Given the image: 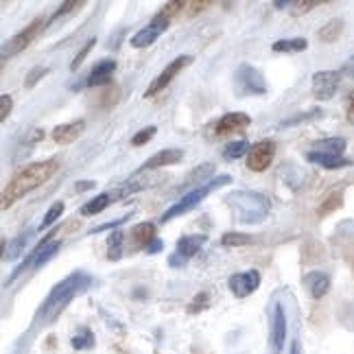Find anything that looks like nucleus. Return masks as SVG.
Returning a JSON list of instances; mask_svg holds the SVG:
<instances>
[{
	"label": "nucleus",
	"instance_id": "nucleus-1",
	"mask_svg": "<svg viewBox=\"0 0 354 354\" xmlns=\"http://www.w3.org/2000/svg\"><path fill=\"white\" fill-rule=\"evenodd\" d=\"M59 171V160L57 158H48L42 162H33V165L24 167L16 177H11V182L3 190V208L7 210L11 203H16L20 197L26 193H31L37 186L46 184L53 175Z\"/></svg>",
	"mask_w": 354,
	"mask_h": 354
},
{
	"label": "nucleus",
	"instance_id": "nucleus-2",
	"mask_svg": "<svg viewBox=\"0 0 354 354\" xmlns=\"http://www.w3.org/2000/svg\"><path fill=\"white\" fill-rule=\"evenodd\" d=\"M90 284H92V278L88 274H84V271H75V274L57 282L55 287H53V291L48 293V297L44 299L42 308H39L37 319H44L46 324L57 319L59 313L68 306V302H71L75 295L84 293Z\"/></svg>",
	"mask_w": 354,
	"mask_h": 354
},
{
	"label": "nucleus",
	"instance_id": "nucleus-3",
	"mask_svg": "<svg viewBox=\"0 0 354 354\" xmlns=\"http://www.w3.org/2000/svg\"><path fill=\"white\" fill-rule=\"evenodd\" d=\"M225 203L234 219L248 225L263 223L271 212L269 197H265L263 193H254V190H232L225 197Z\"/></svg>",
	"mask_w": 354,
	"mask_h": 354
},
{
	"label": "nucleus",
	"instance_id": "nucleus-4",
	"mask_svg": "<svg viewBox=\"0 0 354 354\" xmlns=\"http://www.w3.org/2000/svg\"><path fill=\"white\" fill-rule=\"evenodd\" d=\"M230 182H232V177H230V175H219V177H214L212 182H206L203 186H197L195 190H190V193H186L177 203H173V206H171L165 214H162V219H160V221H162V223H169V221L175 219V216H182V214L190 212L193 208H197L199 203L212 193V190H216V188L223 186V184H230Z\"/></svg>",
	"mask_w": 354,
	"mask_h": 354
},
{
	"label": "nucleus",
	"instance_id": "nucleus-5",
	"mask_svg": "<svg viewBox=\"0 0 354 354\" xmlns=\"http://www.w3.org/2000/svg\"><path fill=\"white\" fill-rule=\"evenodd\" d=\"M267 92V84L263 75L252 68L250 64H243L239 66L236 71V94L239 97H261V94Z\"/></svg>",
	"mask_w": 354,
	"mask_h": 354
},
{
	"label": "nucleus",
	"instance_id": "nucleus-6",
	"mask_svg": "<svg viewBox=\"0 0 354 354\" xmlns=\"http://www.w3.org/2000/svg\"><path fill=\"white\" fill-rule=\"evenodd\" d=\"M42 29H44V20L37 18L29 26H24L18 35H13L11 39H7V42L3 44V62L9 59L11 55H18V53H22L29 44H33V39L42 33Z\"/></svg>",
	"mask_w": 354,
	"mask_h": 354
},
{
	"label": "nucleus",
	"instance_id": "nucleus-7",
	"mask_svg": "<svg viewBox=\"0 0 354 354\" xmlns=\"http://www.w3.org/2000/svg\"><path fill=\"white\" fill-rule=\"evenodd\" d=\"M169 24H171V18L167 16L165 11H160L151 22H149L147 26H142V29L131 37V46L133 48H147V46H151L156 39L169 29Z\"/></svg>",
	"mask_w": 354,
	"mask_h": 354
},
{
	"label": "nucleus",
	"instance_id": "nucleus-8",
	"mask_svg": "<svg viewBox=\"0 0 354 354\" xmlns=\"http://www.w3.org/2000/svg\"><path fill=\"white\" fill-rule=\"evenodd\" d=\"M188 64H193V57H190V55H180L177 59H173V62L165 68V71H162V73L151 81V86H149V88L145 90V97H147V99H151V97H156V94H160L177 75H180V73L184 71V68H186Z\"/></svg>",
	"mask_w": 354,
	"mask_h": 354
},
{
	"label": "nucleus",
	"instance_id": "nucleus-9",
	"mask_svg": "<svg viewBox=\"0 0 354 354\" xmlns=\"http://www.w3.org/2000/svg\"><path fill=\"white\" fill-rule=\"evenodd\" d=\"M342 84V73L337 71H319L313 75V97L319 101H328L335 97Z\"/></svg>",
	"mask_w": 354,
	"mask_h": 354
},
{
	"label": "nucleus",
	"instance_id": "nucleus-10",
	"mask_svg": "<svg viewBox=\"0 0 354 354\" xmlns=\"http://www.w3.org/2000/svg\"><path fill=\"white\" fill-rule=\"evenodd\" d=\"M274 156H276V145L271 140L256 142L250 149V153H248V169L254 171V173H263V171H267L271 167Z\"/></svg>",
	"mask_w": 354,
	"mask_h": 354
},
{
	"label": "nucleus",
	"instance_id": "nucleus-11",
	"mask_svg": "<svg viewBox=\"0 0 354 354\" xmlns=\"http://www.w3.org/2000/svg\"><path fill=\"white\" fill-rule=\"evenodd\" d=\"M287 342V315H284L282 304L274 306V315H271V330H269V350L271 354H280Z\"/></svg>",
	"mask_w": 354,
	"mask_h": 354
},
{
	"label": "nucleus",
	"instance_id": "nucleus-12",
	"mask_svg": "<svg viewBox=\"0 0 354 354\" xmlns=\"http://www.w3.org/2000/svg\"><path fill=\"white\" fill-rule=\"evenodd\" d=\"M227 284H230V291L236 297H248L261 287V271L250 269V271H243V274H234L227 280Z\"/></svg>",
	"mask_w": 354,
	"mask_h": 354
},
{
	"label": "nucleus",
	"instance_id": "nucleus-13",
	"mask_svg": "<svg viewBox=\"0 0 354 354\" xmlns=\"http://www.w3.org/2000/svg\"><path fill=\"white\" fill-rule=\"evenodd\" d=\"M116 71V62L114 59H103L97 66L92 68V73L88 75V79H84V86H79L75 92L84 90V88H97V86H105L112 81V75Z\"/></svg>",
	"mask_w": 354,
	"mask_h": 354
},
{
	"label": "nucleus",
	"instance_id": "nucleus-14",
	"mask_svg": "<svg viewBox=\"0 0 354 354\" xmlns=\"http://www.w3.org/2000/svg\"><path fill=\"white\" fill-rule=\"evenodd\" d=\"M252 122V118L243 112H230L225 116H221V120L214 125V131L216 136H232V133H239L243 131Z\"/></svg>",
	"mask_w": 354,
	"mask_h": 354
},
{
	"label": "nucleus",
	"instance_id": "nucleus-15",
	"mask_svg": "<svg viewBox=\"0 0 354 354\" xmlns=\"http://www.w3.org/2000/svg\"><path fill=\"white\" fill-rule=\"evenodd\" d=\"M84 129H86V120H73V122H66V125H57L50 136L57 145H71L81 138Z\"/></svg>",
	"mask_w": 354,
	"mask_h": 354
},
{
	"label": "nucleus",
	"instance_id": "nucleus-16",
	"mask_svg": "<svg viewBox=\"0 0 354 354\" xmlns=\"http://www.w3.org/2000/svg\"><path fill=\"white\" fill-rule=\"evenodd\" d=\"M182 158H184L182 149H162V151H158L153 158H149L145 162V165L140 167V171H153L160 167H171V165H177V162H182Z\"/></svg>",
	"mask_w": 354,
	"mask_h": 354
},
{
	"label": "nucleus",
	"instance_id": "nucleus-17",
	"mask_svg": "<svg viewBox=\"0 0 354 354\" xmlns=\"http://www.w3.org/2000/svg\"><path fill=\"white\" fill-rule=\"evenodd\" d=\"M304 282L310 291V297H315V299H322L330 289V278H328V274H324V271H310V274L304 278Z\"/></svg>",
	"mask_w": 354,
	"mask_h": 354
},
{
	"label": "nucleus",
	"instance_id": "nucleus-18",
	"mask_svg": "<svg viewBox=\"0 0 354 354\" xmlns=\"http://www.w3.org/2000/svg\"><path fill=\"white\" fill-rule=\"evenodd\" d=\"M156 239V225L153 223H138L131 230V241H133V250H147L151 241Z\"/></svg>",
	"mask_w": 354,
	"mask_h": 354
},
{
	"label": "nucleus",
	"instance_id": "nucleus-19",
	"mask_svg": "<svg viewBox=\"0 0 354 354\" xmlns=\"http://www.w3.org/2000/svg\"><path fill=\"white\" fill-rule=\"evenodd\" d=\"M346 147H348L346 138H324V140L313 142L310 151L324 153V156H344Z\"/></svg>",
	"mask_w": 354,
	"mask_h": 354
},
{
	"label": "nucleus",
	"instance_id": "nucleus-20",
	"mask_svg": "<svg viewBox=\"0 0 354 354\" xmlns=\"http://www.w3.org/2000/svg\"><path fill=\"white\" fill-rule=\"evenodd\" d=\"M306 160L313 162V165H319L328 171H335V169H344V167H350L352 162L346 160L344 156H324V153H315V151H308L306 153Z\"/></svg>",
	"mask_w": 354,
	"mask_h": 354
},
{
	"label": "nucleus",
	"instance_id": "nucleus-21",
	"mask_svg": "<svg viewBox=\"0 0 354 354\" xmlns=\"http://www.w3.org/2000/svg\"><path fill=\"white\" fill-rule=\"evenodd\" d=\"M203 243H206V236H201V234H193V236H184V239H180L177 241V248H175V252L180 254V256H184L186 261L188 258H193L201 248H203Z\"/></svg>",
	"mask_w": 354,
	"mask_h": 354
},
{
	"label": "nucleus",
	"instance_id": "nucleus-22",
	"mask_svg": "<svg viewBox=\"0 0 354 354\" xmlns=\"http://www.w3.org/2000/svg\"><path fill=\"white\" fill-rule=\"evenodd\" d=\"M31 230H24L22 234H18L16 239L11 241V245H7V250L3 252V258L5 261H16V258H20V254L24 252V248H26V243H29V239H31Z\"/></svg>",
	"mask_w": 354,
	"mask_h": 354
},
{
	"label": "nucleus",
	"instance_id": "nucleus-23",
	"mask_svg": "<svg viewBox=\"0 0 354 354\" xmlns=\"http://www.w3.org/2000/svg\"><path fill=\"white\" fill-rule=\"evenodd\" d=\"M344 26H346V22L342 18L328 20L319 29V39H322V42H337V39L342 37V33H344Z\"/></svg>",
	"mask_w": 354,
	"mask_h": 354
},
{
	"label": "nucleus",
	"instance_id": "nucleus-24",
	"mask_svg": "<svg viewBox=\"0 0 354 354\" xmlns=\"http://www.w3.org/2000/svg\"><path fill=\"white\" fill-rule=\"evenodd\" d=\"M308 48V42L304 37H293V39H278V42L271 44L274 53H302Z\"/></svg>",
	"mask_w": 354,
	"mask_h": 354
},
{
	"label": "nucleus",
	"instance_id": "nucleus-25",
	"mask_svg": "<svg viewBox=\"0 0 354 354\" xmlns=\"http://www.w3.org/2000/svg\"><path fill=\"white\" fill-rule=\"evenodd\" d=\"M122 245H125V234H122L120 230H114L112 236L107 239V258H110V261H118L122 256Z\"/></svg>",
	"mask_w": 354,
	"mask_h": 354
},
{
	"label": "nucleus",
	"instance_id": "nucleus-26",
	"mask_svg": "<svg viewBox=\"0 0 354 354\" xmlns=\"http://www.w3.org/2000/svg\"><path fill=\"white\" fill-rule=\"evenodd\" d=\"M250 142L245 140V138H241V140H234V142H230V145H225V149H223V156H225V160H239V158H243V156H248L250 153Z\"/></svg>",
	"mask_w": 354,
	"mask_h": 354
},
{
	"label": "nucleus",
	"instance_id": "nucleus-27",
	"mask_svg": "<svg viewBox=\"0 0 354 354\" xmlns=\"http://www.w3.org/2000/svg\"><path fill=\"white\" fill-rule=\"evenodd\" d=\"M252 243H254V236L241 234V232H227L221 236V245H225V248H241V245H252Z\"/></svg>",
	"mask_w": 354,
	"mask_h": 354
},
{
	"label": "nucleus",
	"instance_id": "nucleus-28",
	"mask_svg": "<svg viewBox=\"0 0 354 354\" xmlns=\"http://www.w3.org/2000/svg\"><path fill=\"white\" fill-rule=\"evenodd\" d=\"M64 214V201H57V203H53V206L48 208V212L44 214V221L39 223V232H44L46 227H50L53 223H55L59 216Z\"/></svg>",
	"mask_w": 354,
	"mask_h": 354
},
{
	"label": "nucleus",
	"instance_id": "nucleus-29",
	"mask_svg": "<svg viewBox=\"0 0 354 354\" xmlns=\"http://www.w3.org/2000/svg\"><path fill=\"white\" fill-rule=\"evenodd\" d=\"M214 171V167L210 165V162H206V165H199L193 173L188 175V184H197V186H203V180L206 177H210Z\"/></svg>",
	"mask_w": 354,
	"mask_h": 354
},
{
	"label": "nucleus",
	"instance_id": "nucleus-30",
	"mask_svg": "<svg viewBox=\"0 0 354 354\" xmlns=\"http://www.w3.org/2000/svg\"><path fill=\"white\" fill-rule=\"evenodd\" d=\"M73 348L75 350H90L92 346H94V335L88 330V328H84L81 333H77L75 337H73Z\"/></svg>",
	"mask_w": 354,
	"mask_h": 354
},
{
	"label": "nucleus",
	"instance_id": "nucleus-31",
	"mask_svg": "<svg viewBox=\"0 0 354 354\" xmlns=\"http://www.w3.org/2000/svg\"><path fill=\"white\" fill-rule=\"evenodd\" d=\"M322 116V110L317 107V110H310V112H304V114H297V116H291V118H284L280 122V127H293V125H299V122H306V120H313V118H317Z\"/></svg>",
	"mask_w": 354,
	"mask_h": 354
},
{
	"label": "nucleus",
	"instance_id": "nucleus-32",
	"mask_svg": "<svg viewBox=\"0 0 354 354\" xmlns=\"http://www.w3.org/2000/svg\"><path fill=\"white\" fill-rule=\"evenodd\" d=\"M94 44H97V37H90L88 42L84 44V48H81V50L77 53V57L73 59V66H71L73 71H79V68H81V64H84V62H86V57L90 55V50L94 48Z\"/></svg>",
	"mask_w": 354,
	"mask_h": 354
},
{
	"label": "nucleus",
	"instance_id": "nucleus-33",
	"mask_svg": "<svg viewBox=\"0 0 354 354\" xmlns=\"http://www.w3.org/2000/svg\"><path fill=\"white\" fill-rule=\"evenodd\" d=\"M156 133H158V127H156V125L145 127V129H140L138 133L133 136V138H131V145H133V147H142V145H147L149 140H151Z\"/></svg>",
	"mask_w": 354,
	"mask_h": 354
},
{
	"label": "nucleus",
	"instance_id": "nucleus-34",
	"mask_svg": "<svg viewBox=\"0 0 354 354\" xmlns=\"http://www.w3.org/2000/svg\"><path fill=\"white\" fill-rule=\"evenodd\" d=\"M317 5H322L319 0H295V3H291V13L293 16H302V13L315 9Z\"/></svg>",
	"mask_w": 354,
	"mask_h": 354
},
{
	"label": "nucleus",
	"instance_id": "nucleus-35",
	"mask_svg": "<svg viewBox=\"0 0 354 354\" xmlns=\"http://www.w3.org/2000/svg\"><path fill=\"white\" fill-rule=\"evenodd\" d=\"M46 73H48V68H44V66H35L33 71H31L29 75H26V79H24V88H33Z\"/></svg>",
	"mask_w": 354,
	"mask_h": 354
},
{
	"label": "nucleus",
	"instance_id": "nucleus-36",
	"mask_svg": "<svg viewBox=\"0 0 354 354\" xmlns=\"http://www.w3.org/2000/svg\"><path fill=\"white\" fill-rule=\"evenodd\" d=\"M127 219H131V212L125 214V216H120V219H116V221H110V223H105V225L92 227V230H90V234H101V232H105V230H116V227H120L122 223H125Z\"/></svg>",
	"mask_w": 354,
	"mask_h": 354
},
{
	"label": "nucleus",
	"instance_id": "nucleus-37",
	"mask_svg": "<svg viewBox=\"0 0 354 354\" xmlns=\"http://www.w3.org/2000/svg\"><path fill=\"white\" fill-rule=\"evenodd\" d=\"M81 7H84V0H81V3H79V0H73V3H64V5L55 11V16H53V20H59L62 16H68V13H73L75 9H81Z\"/></svg>",
	"mask_w": 354,
	"mask_h": 354
},
{
	"label": "nucleus",
	"instance_id": "nucleus-38",
	"mask_svg": "<svg viewBox=\"0 0 354 354\" xmlns=\"http://www.w3.org/2000/svg\"><path fill=\"white\" fill-rule=\"evenodd\" d=\"M210 3L208 0H195V3H184V11H188V16H197L199 11L208 9Z\"/></svg>",
	"mask_w": 354,
	"mask_h": 354
},
{
	"label": "nucleus",
	"instance_id": "nucleus-39",
	"mask_svg": "<svg viewBox=\"0 0 354 354\" xmlns=\"http://www.w3.org/2000/svg\"><path fill=\"white\" fill-rule=\"evenodd\" d=\"M208 302H210V295L208 293H199L193 302H190V306H188V310L190 313H199L201 308H206L208 306Z\"/></svg>",
	"mask_w": 354,
	"mask_h": 354
},
{
	"label": "nucleus",
	"instance_id": "nucleus-40",
	"mask_svg": "<svg viewBox=\"0 0 354 354\" xmlns=\"http://www.w3.org/2000/svg\"><path fill=\"white\" fill-rule=\"evenodd\" d=\"M339 203H342V195H333L330 199H326L324 201V206H322V210H319V214L324 216V214H328V212H333V210H337L339 208Z\"/></svg>",
	"mask_w": 354,
	"mask_h": 354
},
{
	"label": "nucleus",
	"instance_id": "nucleus-41",
	"mask_svg": "<svg viewBox=\"0 0 354 354\" xmlns=\"http://www.w3.org/2000/svg\"><path fill=\"white\" fill-rule=\"evenodd\" d=\"M11 107H13V99L9 94H3L0 97V120H7V116L11 114Z\"/></svg>",
	"mask_w": 354,
	"mask_h": 354
},
{
	"label": "nucleus",
	"instance_id": "nucleus-42",
	"mask_svg": "<svg viewBox=\"0 0 354 354\" xmlns=\"http://www.w3.org/2000/svg\"><path fill=\"white\" fill-rule=\"evenodd\" d=\"M169 265H171V267H184V265H186V258L175 252V254L169 256Z\"/></svg>",
	"mask_w": 354,
	"mask_h": 354
},
{
	"label": "nucleus",
	"instance_id": "nucleus-43",
	"mask_svg": "<svg viewBox=\"0 0 354 354\" xmlns=\"http://www.w3.org/2000/svg\"><path fill=\"white\" fill-rule=\"evenodd\" d=\"M162 248H165V245H162V241H160V239H153V241H151V245H149V248H147V254H151V256H153V254H160V252H162Z\"/></svg>",
	"mask_w": 354,
	"mask_h": 354
},
{
	"label": "nucleus",
	"instance_id": "nucleus-44",
	"mask_svg": "<svg viewBox=\"0 0 354 354\" xmlns=\"http://www.w3.org/2000/svg\"><path fill=\"white\" fill-rule=\"evenodd\" d=\"M342 73L354 79V55H352V57H348V62L344 64V71H342Z\"/></svg>",
	"mask_w": 354,
	"mask_h": 354
},
{
	"label": "nucleus",
	"instance_id": "nucleus-45",
	"mask_svg": "<svg viewBox=\"0 0 354 354\" xmlns=\"http://www.w3.org/2000/svg\"><path fill=\"white\" fill-rule=\"evenodd\" d=\"M75 186H77V193H86V190L94 188V186H97V184H94L92 180H86V182H77Z\"/></svg>",
	"mask_w": 354,
	"mask_h": 354
},
{
	"label": "nucleus",
	"instance_id": "nucleus-46",
	"mask_svg": "<svg viewBox=\"0 0 354 354\" xmlns=\"http://www.w3.org/2000/svg\"><path fill=\"white\" fill-rule=\"evenodd\" d=\"M348 116L354 120V92L348 97Z\"/></svg>",
	"mask_w": 354,
	"mask_h": 354
},
{
	"label": "nucleus",
	"instance_id": "nucleus-47",
	"mask_svg": "<svg viewBox=\"0 0 354 354\" xmlns=\"http://www.w3.org/2000/svg\"><path fill=\"white\" fill-rule=\"evenodd\" d=\"M276 9H291V3H284V0H278V3H274Z\"/></svg>",
	"mask_w": 354,
	"mask_h": 354
}]
</instances>
